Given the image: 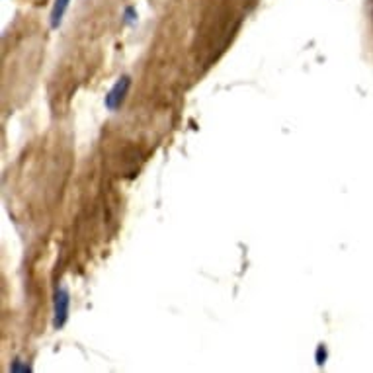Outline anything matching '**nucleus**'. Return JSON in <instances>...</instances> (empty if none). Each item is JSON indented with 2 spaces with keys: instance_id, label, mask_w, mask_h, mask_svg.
<instances>
[{
  "instance_id": "20e7f679",
  "label": "nucleus",
  "mask_w": 373,
  "mask_h": 373,
  "mask_svg": "<svg viewBox=\"0 0 373 373\" xmlns=\"http://www.w3.org/2000/svg\"><path fill=\"white\" fill-rule=\"evenodd\" d=\"M10 372L12 373H18V372L28 373V372H32V365L26 364L24 360H20V357H18V360H14V362H12V365H10Z\"/></svg>"
},
{
  "instance_id": "39448f33",
  "label": "nucleus",
  "mask_w": 373,
  "mask_h": 373,
  "mask_svg": "<svg viewBox=\"0 0 373 373\" xmlns=\"http://www.w3.org/2000/svg\"><path fill=\"white\" fill-rule=\"evenodd\" d=\"M123 22L128 26L137 24V10L135 6H128V9L123 10Z\"/></svg>"
},
{
  "instance_id": "423d86ee",
  "label": "nucleus",
  "mask_w": 373,
  "mask_h": 373,
  "mask_svg": "<svg viewBox=\"0 0 373 373\" xmlns=\"http://www.w3.org/2000/svg\"><path fill=\"white\" fill-rule=\"evenodd\" d=\"M325 360H326L325 346H318V348H317V364L323 365V364H325Z\"/></svg>"
},
{
  "instance_id": "7ed1b4c3",
  "label": "nucleus",
  "mask_w": 373,
  "mask_h": 373,
  "mask_svg": "<svg viewBox=\"0 0 373 373\" xmlns=\"http://www.w3.org/2000/svg\"><path fill=\"white\" fill-rule=\"evenodd\" d=\"M69 6H71V0H53L51 14H49V26H51V30H59V26L63 24V18L65 14H67Z\"/></svg>"
},
{
  "instance_id": "f257e3e1",
  "label": "nucleus",
  "mask_w": 373,
  "mask_h": 373,
  "mask_svg": "<svg viewBox=\"0 0 373 373\" xmlns=\"http://www.w3.org/2000/svg\"><path fill=\"white\" fill-rule=\"evenodd\" d=\"M131 84H133L131 77H129V74H121V77L116 80V84L110 88V92L106 94V98H104V106H106V110L118 111L119 108L126 104V100H128Z\"/></svg>"
},
{
  "instance_id": "f03ea898",
  "label": "nucleus",
  "mask_w": 373,
  "mask_h": 373,
  "mask_svg": "<svg viewBox=\"0 0 373 373\" xmlns=\"http://www.w3.org/2000/svg\"><path fill=\"white\" fill-rule=\"evenodd\" d=\"M69 311H71V295L67 287H57L55 297H53V326L57 330L63 328L69 321Z\"/></svg>"
}]
</instances>
